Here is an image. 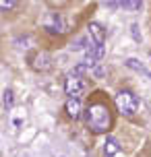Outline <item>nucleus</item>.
<instances>
[{"label":"nucleus","instance_id":"obj_8","mask_svg":"<svg viewBox=\"0 0 151 157\" xmlns=\"http://www.w3.org/2000/svg\"><path fill=\"white\" fill-rule=\"evenodd\" d=\"M118 151H120L118 141H116L114 136H108V139H106V143H103V153H106V157H114Z\"/></svg>","mask_w":151,"mask_h":157},{"label":"nucleus","instance_id":"obj_5","mask_svg":"<svg viewBox=\"0 0 151 157\" xmlns=\"http://www.w3.org/2000/svg\"><path fill=\"white\" fill-rule=\"evenodd\" d=\"M31 66L37 72H48L50 68H52V56H50L48 52H40V54H35Z\"/></svg>","mask_w":151,"mask_h":157},{"label":"nucleus","instance_id":"obj_7","mask_svg":"<svg viewBox=\"0 0 151 157\" xmlns=\"http://www.w3.org/2000/svg\"><path fill=\"white\" fill-rule=\"evenodd\" d=\"M89 37H91V41L95 46H103V41H106V29H103V25L89 23Z\"/></svg>","mask_w":151,"mask_h":157},{"label":"nucleus","instance_id":"obj_1","mask_svg":"<svg viewBox=\"0 0 151 157\" xmlns=\"http://www.w3.org/2000/svg\"><path fill=\"white\" fill-rule=\"evenodd\" d=\"M85 122L93 132H106L112 124V116L106 103H91L85 112Z\"/></svg>","mask_w":151,"mask_h":157},{"label":"nucleus","instance_id":"obj_12","mask_svg":"<svg viewBox=\"0 0 151 157\" xmlns=\"http://www.w3.org/2000/svg\"><path fill=\"white\" fill-rule=\"evenodd\" d=\"M143 6L139 0H124V2H120V8H126V10H139V8Z\"/></svg>","mask_w":151,"mask_h":157},{"label":"nucleus","instance_id":"obj_6","mask_svg":"<svg viewBox=\"0 0 151 157\" xmlns=\"http://www.w3.org/2000/svg\"><path fill=\"white\" fill-rule=\"evenodd\" d=\"M102 58H103V46H95V44H93V46H89L87 54H85V64L91 68V66H95Z\"/></svg>","mask_w":151,"mask_h":157},{"label":"nucleus","instance_id":"obj_15","mask_svg":"<svg viewBox=\"0 0 151 157\" xmlns=\"http://www.w3.org/2000/svg\"><path fill=\"white\" fill-rule=\"evenodd\" d=\"M130 29H133V35H135V39L139 41V39H141V33H137V29H139V27H137V25H130Z\"/></svg>","mask_w":151,"mask_h":157},{"label":"nucleus","instance_id":"obj_4","mask_svg":"<svg viewBox=\"0 0 151 157\" xmlns=\"http://www.w3.org/2000/svg\"><path fill=\"white\" fill-rule=\"evenodd\" d=\"M44 29L50 33H64L66 31V21L58 13H48L44 19Z\"/></svg>","mask_w":151,"mask_h":157},{"label":"nucleus","instance_id":"obj_9","mask_svg":"<svg viewBox=\"0 0 151 157\" xmlns=\"http://www.w3.org/2000/svg\"><path fill=\"white\" fill-rule=\"evenodd\" d=\"M66 114L72 118V120H77L81 116V101L79 99H66Z\"/></svg>","mask_w":151,"mask_h":157},{"label":"nucleus","instance_id":"obj_10","mask_svg":"<svg viewBox=\"0 0 151 157\" xmlns=\"http://www.w3.org/2000/svg\"><path fill=\"white\" fill-rule=\"evenodd\" d=\"M126 66H128V68H133V71H139L141 75H145V77H151V72L147 71L143 64H141V60H137V58H128V60H126Z\"/></svg>","mask_w":151,"mask_h":157},{"label":"nucleus","instance_id":"obj_13","mask_svg":"<svg viewBox=\"0 0 151 157\" xmlns=\"http://www.w3.org/2000/svg\"><path fill=\"white\" fill-rule=\"evenodd\" d=\"M85 41H87V37L83 35V37H79V39H77V41H75V44L71 46V48H72V50H83V48H85V46H83Z\"/></svg>","mask_w":151,"mask_h":157},{"label":"nucleus","instance_id":"obj_11","mask_svg":"<svg viewBox=\"0 0 151 157\" xmlns=\"http://www.w3.org/2000/svg\"><path fill=\"white\" fill-rule=\"evenodd\" d=\"M13 101H15L13 91H10V89H4V93H2V108H4V112L13 110Z\"/></svg>","mask_w":151,"mask_h":157},{"label":"nucleus","instance_id":"obj_14","mask_svg":"<svg viewBox=\"0 0 151 157\" xmlns=\"http://www.w3.org/2000/svg\"><path fill=\"white\" fill-rule=\"evenodd\" d=\"M13 6H17V2H13V0H4V2H0V8H2V10L13 8Z\"/></svg>","mask_w":151,"mask_h":157},{"label":"nucleus","instance_id":"obj_2","mask_svg":"<svg viewBox=\"0 0 151 157\" xmlns=\"http://www.w3.org/2000/svg\"><path fill=\"white\" fill-rule=\"evenodd\" d=\"M114 101H116V108L122 116H133L137 114L139 110V99H137V95L133 91H128V89H122L118 93L114 95Z\"/></svg>","mask_w":151,"mask_h":157},{"label":"nucleus","instance_id":"obj_3","mask_svg":"<svg viewBox=\"0 0 151 157\" xmlns=\"http://www.w3.org/2000/svg\"><path fill=\"white\" fill-rule=\"evenodd\" d=\"M64 91L68 95V99H79L85 91V78L77 77V75H68L66 83H64Z\"/></svg>","mask_w":151,"mask_h":157}]
</instances>
